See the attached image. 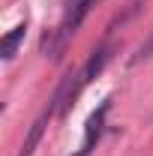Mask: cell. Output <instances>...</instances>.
<instances>
[{"mask_svg": "<svg viewBox=\"0 0 153 156\" xmlns=\"http://www.w3.org/2000/svg\"><path fill=\"white\" fill-rule=\"evenodd\" d=\"M54 117V111L51 108H45L42 114L33 120V126H30V132L24 135V141H21V150H18V156H33L36 153V147H39V141H42V132H45V126H48V120Z\"/></svg>", "mask_w": 153, "mask_h": 156, "instance_id": "3957f363", "label": "cell"}, {"mask_svg": "<svg viewBox=\"0 0 153 156\" xmlns=\"http://www.w3.org/2000/svg\"><path fill=\"white\" fill-rule=\"evenodd\" d=\"M150 54H153V39L147 42V45H141V48H138V54L132 57V63H141V60H147Z\"/></svg>", "mask_w": 153, "mask_h": 156, "instance_id": "5b68a950", "label": "cell"}, {"mask_svg": "<svg viewBox=\"0 0 153 156\" xmlns=\"http://www.w3.org/2000/svg\"><path fill=\"white\" fill-rule=\"evenodd\" d=\"M111 54H114V45L111 42H102L99 48H93V54L87 57V63L81 66V87L87 84V81H93L105 66H108V60H111Z\"/></svg>", "mask_w": 153, "mask_h": 156, "instance_id": "7a4b0ae2", "label": "cell"}, {"mask_svg": "<svg viewBox=\"0 0 153 156\" xmlns=\"http://www.w3.org/2000/svg\"><path fill=\"white\" fill-rule=\"evenodd\" d=\"M108 111H111V96L102 99L99 108L87 117V123H84V141H81V150H78L75 156H90L96 150L99 138H102V132H105V117H108Z\"/></svg>", "mask_w": 153, "mask_h": 156, "instance_id": "6da1fadb", "label": "cell"}, {"mask_svg": "<svg viewBox=\"0 0 153 156\" xmlns=\"http://www.w3.org/2000/svg\"><path fill=\"white\" fill-rule=\"evenodd\" d=\"M24 36H27V24L12 27V30L3 36V42H0V57H3V60H12V57H15V51H18V45L24 42Z\"/></svg>", "mask_w": 153, "mask_h": 156, "instance_id": "277c9868", "label": "cell"}]
</instances>
